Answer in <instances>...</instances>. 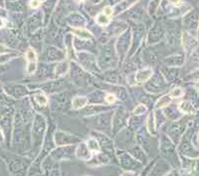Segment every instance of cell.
<instances>
[{"mask_svg": "<svg viewBox=\"0 0 199 176\" xmlns=\"http://www.w3.org/2000/svg\"><path fill=\"white\" fill-rule=\"evenodd\" d=\"M168 1L171 3H172V4H174V5H178L182 0H168Z\"/></svg>", "mask_w": 199, "mask_h": 176, "instance_id": "9a60e30c", "label": "cell"}, {"mask_svg": "<svg viewBox=\"0 0 199 176\" xmlns=\"http://www.w3.org/2000/svg\"><path fill=\"white\" fill-rule=\"evenodd\" d=\"M171 94H169V95H165V96H162V98L158 101V102H156V107L158 109L159 108H164V107H166L169 103H171Z\"/></svg>", "mask_w": 199, "mask_h": 176, "instance_id": "8992f818", "label": "cell"}, {"mask_svg": "<svg viewBox=\"0 0 199 176\" xmlns=\"http://www.w3.org/2000/svg\"><path fill=\"white\" fill-rule=\"evenodd\" d=\"M153 74V70L150 69V68H147V69H143L140 70L138 73L136 74V79L138 82H144V81L148 80L150 77L152 76Z\"/></svg>", "mask_w": 199, "mask_h": 176, "instance_id": "3957f363", "label": "cell"}, {"mask_svg": "<svg viewBox=\"0 0 199 176\" xmlns=\"http://www.w3.org/2000/svg\"><path fill=\"white\" fill-rule=\"evenodd\" d=\"M147 111V107L144 105H139L138 107H136V109L134 110V114L135 115H140V114L145 113Z\"/></svg>", "mask_w": 199, "mask_h": 176, "instance_id": "30bf717a", "label": "cell"}, {"mask_svg": "<svg viewBox=\"0 0 199 176\" xmlns=\"http://www.w3.org/2000/svg\"><path fill=\"white\" fill-rule=\"evenodd\" d=\"M159 3H161V0H151L150 5H149L150 14H155V13L156 12V10H158Z\"/></svg>", "mask_w": 199, "mask_h": 176, "instance_id": "52a82bcc", "label": "cell"}, {"mask_svg": "<svg viewBox=\"0 0 199 176\" xmlns=\"http://www.w3.org/2000/svg\"><path fill=\"white\" fill-rule=\"evenodd\" d=\"M26 60H28V66H27V72L28 73H34L37 68V54H36L35 51L33 48H29L26 53Z\"/></svg>", "mask_w": 199, "mask_h": 176, "instance_id": "6da1fadb", "label": "cell"}, {"mask_svg": "<svg viewBox=\"0 0 199 176\" xmlns=\"http://www.w3.org/2000/svg\"><path fill=\"white\" fill-rule=\"evenodd\" d=\"M73 33L78 38H80L81 40H90L93 38L92 34L88 30L83 28H73Z\"/></svg>", "mask_w": 199, "mask_h": 176, "instance_id": "7a4b0ae2", "label": "cell"}, {"mask_svg": "<svg viewBox=\"0 0 199 176\" xmlns=\"http://www.w3.org/2000/svg\"><path fill=\"white\" fill-rule=\"evenodd\" d=\"M40 1H41V2H42V0H40Z\"/></svg>", "mask_w": 199, "mask_h": 176, "instance_id": "ac0fdd59", "label": "cell"}, {"mask_svg": "<svg viewBox=\"0 0 199 176\" xmlns=\"http://www.w3.org/2000/svg\"><path fill=\"white\" fill-rule=\"evenodd\" d=\"M103 13L106 16L110 17V16H112V14L114 13V9L112 7H110V6H106V7H104V9H103Z\"/></svg>", "mask_w": 199, "mask_h": 176, "instance_id": "8fae6325", "label": "cell"}, {"mask_svg": "<svg viewBox=\"0 0 199 176\" xmlns=\"http://www.w3.org/2000/svg\"><path fill=\"white\" fill-rule=\"evenodd\" d=\"M4 25H5V22H4V20H3V19H1V18H0V28L4 27Z\"/></svg>", "mask_w": 199, "mask_h": 176, "instance_id": "2e32d148", "label": "cell"}, {"mask_svg": "<svg viewBox=\"0 0 199 176\" xmlns=\"http://www.w3.org/2000/svg\"><path fill=\"white\" fill-rule=\"evenodd\" d=\"M35 98H36V100H37V102L39 104H41V105H46V104L48 103L47 97L43 95V94H41V95H36Z\"/></svg>", "mask_w": 199, "mask_h": 176, "instance_id": "ba28073f", "label": "cell"}, {"mask_svg": "<svg viewBox=\"0 0 199 176\" xmlns=\"http://www.w3.org/2000/svg\"><path fill=\"white\" fill-rule=\"evenodd\" d=\"M95 21L97 24L100 26H107V25H109V23H110V18L108 16H106L104 13H99V14L96 16Z\"/></svg>", "mask_w": 199, "mask_h": 176, "instance_id": "5b68a950", "label": "cell"}, {"mask_svg": "<svg viewBox=\"0 0 199 176\" xmlns=\"http://www.w3.org/2000/svg\"><path fill=\"white\" fill-rule=\"evenodd\" d=\"M182 94H183V91H182V89L181 88H179V87H177V88H174V90L171 91V96H172V97H180Z\"/></svg>", "mask_w": 199, "mask_h": 176, "instance_id": "9c48e42d", "label": "cell"}, {"mask_svg": "<svg viewBox=\"0 0 199 176\" xmlns=\"http://www.w3.org/2000/svg\"><path fill=\"white\" fill-rule=\"evenodd\" d=\"M74 1H76V2H83V1H85V0H74Z\"/></svg>", "mask_w": 199, "mask_h": 176, "instance_id": "e0dca14e", "label": "cell"}, {"mask_svg": "<svg viewBox=\"0 0 199 176\" xmlns=\"http://www.w3.org/2000/svg\"><path fill=\"white\" fill-rule=\"evenodd\" d=\"M105 101H106L107 103L112 104V103H114L116 101V97L114 96V95H112V94H108V95L105 97Z\"/></svg>", "mask_w": 199, "mask_h": 176, "instance_id": "7c38bea8", "label": "cell"}, {"mask_svg": "<svg viewBox=\"0 0 199 176\" xmlns=\"http://www.w3.org/2000/svg\"><path fill=\"white\" fill-rule=\"evenodd\" d=\"M41 5V1L40 0H32L30 2V6L32 8H39V6Z\"/></svg>", "mask_w": 199, "mask_h": 176, "instance_id": "4fadbf2b", "label": "cell"}, {"mask_svg": "<svg viewBox=\"0 0 199 176\" xmlns=\"http://www.w3.org/2000/svg\"><path fill=\"white\" fill-rule=\"evenodd\" d=\"M88 146H89L90 148H93V149H99L98 145H97V142H96L95 141H93V139H91V141H89V142H88Z\"/></svg>", "mask_w": 199, "mask_h": 176, "instance_id": "5bb4252c", "label": "cell"}, {"mask_svg": "<svg viewBox=\"0 0 199 176\" xmlns=\"http://www.w3.org/2000/svg\"><path fill=\"white\" fill-rule=\"evenodd\" d=\"M86 104H87V98L86 97L78 96V97H76V98L73 100V108L74 110L81 109V108H83Z\"/></svg>", "mask_w": 199, "mask_h": 176, "instance_id": "277c9868", "label": "cell"}]
</instances>
